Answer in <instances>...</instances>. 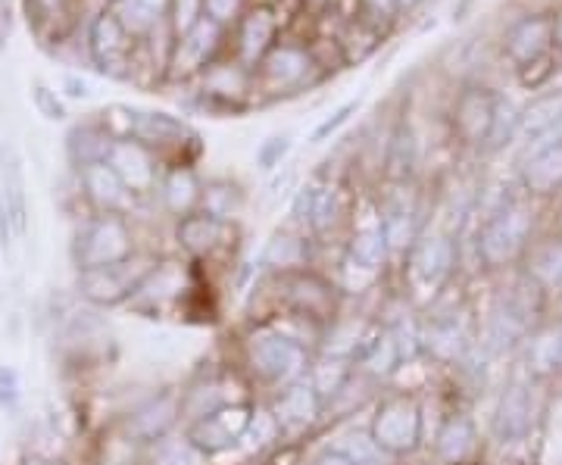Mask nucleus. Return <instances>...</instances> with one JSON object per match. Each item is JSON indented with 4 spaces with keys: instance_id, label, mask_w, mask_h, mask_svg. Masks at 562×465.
<instances>
[{
    "instance_id": "f257e3e1",
    "label": "nucleus",
    "mask_w": 562,
    "mask_h": 465,
    "mask_svg": "<svg viewBox=\"0 0 562 465\" xmlns=\"http://www.w3.org/2000/svg\"><path fill=\"white\" fill-rule=\"evenodd\" d=\"M254 79H257V103H276L301 98L331 76L322 66L313 41L284 32L279 44L266 54V60L257 66Z\"/></svg>"
},
{
    "instance_id": "f03ea898",
    "label": "nucleus",
    "mask_w": 562,
    "mask_h": 465,
    "mask_svg": "<svg viewBox=\"0 0 562 465\" xmlns=\"http://www.w3.org/2000/svg\"><path fill=\"white\" fill-rule=\"evenodd\" d=\"M244 363L250 365L254 378L262 385H291L303 378L310 356L306 347L284 334L279 328H260L244 344Z\"/></svg>"
},
{
    "instance_id": "7ed1b4c3",
    "label": "nucleus",
    "mask_w": 562,
    "mask_h": 465,
    "mask_svg": "<svg viewBox=\"0 0 562 465\" xmlns=\"http://www.w3.org/2000/svg\"><path fill=\"white\" fill-rule=\"evenodd\" d=\"M535 209L519 197L503 201L479 228V257L487 265L513 263L531 241Z\"/></svg>"
},
{
    "instance_id": "20e7f679",
    "label": "nucleus",
    "mask_w": 562,
    "mask_h": 465,
    "mask_svg": "<svg viewBox=\"0 0 562 465\" xmlns=\"http://www.w3.org/2000/svg\"><path fill=\"white\" fill-rule=\"evenodd\" d=\"M284 32L288 20L281 16L279 0H254L238 25L228 32V54L257 72V66L266 60V54L279 44Z\"/></svg>"
},
{
    "instance_id": "39448f33",
    "label": "nucleus",
    "mask_w": 562,
    "mask_h": 465,
    "mask_svg": "<svg viewBox=\"0 0 562 465\" xmlns=\"http://www.w3.org/2000/svg\"><path fill=\"white\" fill-rule=\"evenodd\" d=\"M501 60L519 72L531 63L543 60L553 54V16L550 7H525L519 16L503 25L501 38H497Z\"/></svg>"
},
{
    "instance_id": "423d86ee",
    "label": "nucleus",
    "mask_w": 562,
    "mask_h": 465,
    "mask_svg": "<svg viewBox=\"0 0 562 465\" xmlns=\"http://www.w3.org/2000/svg\"><path fill=\"white\" fill-rule=\"evenodd\" d=\"M135 257L132 225L120 213H98L76 238V265L79 272L125 263Z\"/></svg>"
},
{
    "instance_id": "0eeeda50",
    "label": "nucleus",
    "mask_w": 562,
    "mask_h": 465,
    "mask_svg": "<svg viewBox=\"0 0 562 465\" xmlns=\"http://www.w3.org/2000/svg\"><path fill=\"white\" fill-rule=\"evenodd\" d=\"M88 57L106 79L132 81L138 72V41L132 38L110 10H98L88 25Z\"/></svg>"
},
{
    "instance_id": "6e6552de",
    "label": "nucleus",
    "mask_w": 562,
    "mask_h": 465,
    "mask_svg": "<svg viewBox=\"0 0 562 465\" xmlns=\"http://www.w3.org/2000/svg\"><path fill=\"white\" fill-rule=\"evenodd\" d=\"M225 54H228V32L203 16L191 32H184L181 38H172L169 66H166V81L194 84V81L201 79L203 69L213 66Z\"/></svg>"
},
{
    "instance_id": "1a4fd4ad",
    "label": "nucleus",
    "mask_w": 562,
    "mask_h": 465,
    "mask_svg": "<svg viewBox=\"0 0 562 465\" xmlns=\"http://www.w3.org/2000/svg\"><path fill=\"white\" fill-rule=\"evenodd\" d=\"M369 434L387 456L416 453L422 444V406L409 394L384 397L382 404L375 406Z\"/></svg>"
},
{
    "instance_id": "9d476101",
    "label": "nucleus",
    "mask_w": 562,
    "mask_h": 465,
    "mask_svg": "<svg viewBox=\"0 0 562 465\" xmlns=\"http://www.w3.org/2000/svg\"><path fill=\"white\" fill-rule=\"evenodd\" d=\"M497 101H501V94L494 88H487L484 81L460 84V91L453 94V106H450V128L462 147H475V150L487 147L494 116H497Z\"/></svg>"
},
{
    "instance_id": "9b49d317",
    "label": "nucleus",
    "mask_w": 562,
    "mask_h": 465,
    "mask_svg": "<svg viewBox=\"0 0 562 465\" xmlns=\"http://www.w3.org/2000/svg\"><path fill=\"white\" fill-rule=\"evenodd\" d=\"M29 231V197H25V175L22 160L13 144H0V247Z\"/></svg>"
},
{
    "instance_id": "f8f14e48",
    "label": "nucleus",
    "mask_w": 562,
    "mask_h": 465,
    "mask_svg": "<svg viewBox=\"0 0 562 465\" xmlns=\"http://www.w3.org/2000/svg\"><path fill=\"white\" fill-rule=\"evenodd\" d=\"M154 265L157 263H140L138 257H132L125 263L79 272V294L85 300H91V304L98 306L125 304L128 297L138 294L140 282L150 275Z\"/></svg>"
},
{
    "instance_id": "ddd939ff",
    "label": "nucleus",
    "mask_w": 562,
    "mask_h": 465,
    "mask_svg": "<svg viewBox=\"0 0 562 465\" xmlns=\"http://www.w3.org/2000/svg\"><path fill=\"white\" fill-rule=\"evenodd\" d=\"M250 419H254V406L228 404L216 409V412H210V416H203V419H194L184 431V438L206 456H220L225 450L241 444Z\"/></svg>"
},
{
    "instance_id": "4468645a",
    "label": "nucleus",
    "mask_w": 562,
    "mask_h": 465,
    "mask_svg": "<svg viewBox=\"0 0 562 465\" xmlns=\"http://www.w3.org/2000/svg\"><path fill=\"white\" fill-rule=\"evenodd\" d=\"M419 194L409 184H391V191L384 194L382 206H379V223H382L384 238L391 247V257L413 250V243L419 241Z\"/></svg>"
},
{
    "instance_id": "2eb2a0df",
    "label": "nucleus",
    "mask_w": 562,
    "mask_h": 465,
    "mask_svg": "<svg viewBox=\"0 0 562 465\" xmlns=\"http://www.w3.org/2000/svg\"><path fill=\"white\" fill-rule=\"evenodd\" d=\"M279 284H284V300L288 306L306 319V322H322V319H335L338 313V287L325 282L322 275L310 272V269H297V272H284L279 275Z\"/></svg>"
},
{
    "instance_id": "dca6fc26",
    "label": "nucleus",
    "mask_w": 562,
    "mask_h": 465,
    "mask_svg": "<svg viewBox=\"0 0 562 465\" xmlns=\"http://www.w3.org/2000/svg\"><path fill=\"white\" fill-rule=\"evenodd\" d=\"M106 162L120 172V179L125 182V188L135 194V197H147L160 188L162 169L166 162L160 160V154H154L150 147H144L135 138H120L113 144Z\"/></svg>"
},
{
    "instance_id": "f3484780",
    "label": "nucleus",
    "mask_w": 562,
    "mask_h": 465,
    "mask_svg": "<svg viewBox=\"0 0 562 465\" xmlns=\"http://www.w3.org/2000/svg\"><path fill=\"white\" fill-rule=\"evenodd\" d=\"M519 179L531 197H553L562 191V138L550 135L528 144L519 162Z\"/></svg>"
},
{
    "instance_id": "a211bd4d",
    "label": "nucleus",
    "mask_w": 562,
    "mask_h": 465,
    "mask_svg": "<svg viewBox=\"0 0 562 465\" xmlns=\"http://www.w3.org/2000/svg\"><path fill=\"white\" fill-rule=\"evenodd\" d=\"M81 188H85V197L91 201V206L98 213H120L125 216L132 206H135V194L125 188V182L120 179V172L110 166V162H91L79 169Z\"/></svg>"
},
{
    "instance_id": "6ab92c4d",
    "label": "nucleus",
    "mask_w": 562,
    "mask_h": 465,
    "mask_svg": "<svg viewBox=\"0 0 562 465\" xmlns=\"http://www.w3.org/2000/svg\"><path fill=\"white\" fill-rule=\"evenodd\" d=\"M181 416V394L176 390H162L157 397H150L147 404L138 406L128 419V434L138 444H157L162 438H169V428L179 422Z\"/></svg>"
},
{
    "instance_id": "aec40b11",
    "label": "nucleus",
    "mask_w": 562,
    "mask_h": 465,
    "mask_svg": "<svg viewBox=\"0 0 562 465\" xmlns=\"http://www.w3.org/2000/svg\"><path fill=\"white\" fill-rule=\"evenodd\" d=\"M232 235V223H222L216 216H210L206 209L188 213L176 219V241L184 253H191L194 260L213 257L225 247V238Z\"/></svg>"
},
{
    "instance_id": "412c9836",
    "label": "nucleus",
    "mask_w": 562,
    "mask_h": 465,
    "mask_svg": "<svg viewBox=\"0 0 562 465\" xmlns=\"http://www.w3.org/2000/svg\"><path fill=\"white\" fill-rule=\"evenodd\" d=\"M157 194H160L162 209H166L172 219H181V216L201 209L203 179L198 175L194 166H166Z\"/></svg>"
},
{
    "instance_id": "4be33fe9",
    "label": "nucleus",
    "mask_w": 562,
    "mask_h": 465,
    "mask_svg": "<svg viewBox=\"0 0 562 465\" xmlns=\"http://www.w3.org/2000/svg\"><path fill=\"white\" fill-rule=\"evenodd\" d=\"M419 166V138L413 132V125L406 120L394 122V128L387 132L382 157V175L387 184H409Z\"/></svg>"
},
{
    "instance_id": "5701e85b",
    "label": "nucleus",
    "mask_w": 562,
    "mask_h": 465,
    "mask_svg": "<svg viewBox=\"0 0 562 465\" xmlns=\"http://www.w3.org/2000/svg\"><path fill=\"white\" fill-rule=\"evenodd\" d=\"M409 260H413L416 279L435 287L450 275V269L457 263V243L450 235H419V241L409 250Z\"/></svg>"
},
{
    "instance_id": "b1692460",
    "label": "nucleus",
    "mask_w": 562,
    "mask_h": 465,
    "mask_svg": "<svg viewBox=\"0 0 562 465\" xmlns=\"http://www.w3.org/2000/svg\"><path fill=\"white\" fill-rule=\"evenodd\" d=\"M322 400L316 385L310 378H297L291 385L281 387V394L272 404V416L279 419L281 428H306L319 419Z\"/></svg>"
},
{
    "instance_id": "393cba45",
    "label": "nucleus",
    "mask_w": 562,
    "mask_h": 465,
    "mask_svg": "<svg viewBox=\"0 0 562 465\" xmlns=\"http://www.w3.org/2000/svg\"><path fill=\"white\" fill-rule=\"evenodd\" d=\"M353 216V201H350V191L341 182H331V179H322L319 194L313 203V213H310V235L313 238H328L341 228L347 219Z\"/></svg>"
},
{
    "instance_id": "a878e982",
    "label": "nucleus",
    "mask_w": 562,
    "mask_h": 465,
    "mask_svg": "<svg viewBox=\"0 0 562 465\" xmlns=\"http://www.w3.org/2000/svg\"><path fill=\"white\" fill-rule=\"evenodd\" d=\"M331 38L338 41V47H341L344 63H347V66H360V63L369 60L372 54H379V50H382V44L391 38V35L382 32L379 25H372V22L353 16V20L338 22V25L331 29Z\"/></svg>"
},
{
    "instance_id": "bb28decb",
    "label": "nucleus",
    "mask_w": 562,
    "mask_h": 465,
    "mask_svg": "<svg viewBox=\"0 0 562 465\" xmlns=\"http://www.w3.org/2000/svg\"><path fill=\"white\" fill-rule=\"evenodd\" d=\"M387 260H391V247L379 223V213L372 223L353 225V235L347 241V265L362 269V272H379Z\"/></svg>"
},
{
    "instance_id": "cd10ccee",
    "label": "nucleus",
    "mask_w": 562,
    "mask_h": 465,
    "mask_svg": "<svg viewBox=\"0 0 562 465\" xmlns=\"http://www.w3.org/2000/svg\"><path fill=\"white\" fill-rule=\"evenodd\" d=\"M116 138L110 135V128L101 120L94 122H79L69 138H66V150H69V160L76 162L79 169L91 166V162H106L110 150H113Z\"/></svg>"
},
{
    "instance_id": "c85d7f7f",
    "label": "nucleus",
    "mask_w": 562,
    "mask_h": 465,
    "mask_svg": "<svg viewBox=\"0 0 562 465\" xmlns=\"http://www.w3.org/2000/svg\"><path fill=\"white\" fill-rule=\"evenodd\" d=\"M531 428V397L522 385L506 387L497 406V419H494V431L503 444L506 441H522Z\"/></svg>"
},
{
    "instance_id": "c756f323",
    "label": "nucleus",
    "mask_w": 562,
    "mask_h": 465,
    "mask_svg": "<svg viewBox=\"0 0 562 465\" xmlns=\"http://www.w3.org/2000/svg\"><path fill=\"white\" fill-rule=\"evenodd\" d=\"M262 269H272V272H297L310 265V238L306 235H291V231H279L272 241L262 247L260 253Z\"/></svg>"
},
{
    "instance_id": "7c9ffc66",
    "label": "nucleus",
    "mask_w": 562,
    "mask_h": 465,
    "mask_svg": "<svg viewBox=\"0 0 562 465\" xmlns=\"http://www.w3.org/2000/svg\"><path fill=\"white\" fill-rule=\"evenodd\" d=\"M247 194L238 182L232 179H210L203 182V201L201 209H206L210 216H216L222 223H235L241 216Z\"/></svg>"
},
{
    "instance_id": "2f4dec72",
    "label": "nucleus",
    "mask_w": 562,
    "mask_h": 465,
    "mask_svg": "<svg viewBox=\"0 0 562 465\" xmlns=\"http://www.w3.org/2000/svg\"><path fill=\"white\" fill-rule=\"evenodd\" d=\"M438 456H441L447 465H462L472 453H475V428L469 419H450L447 426L441 428L438 434Z\"/></svg>"
},
{
    "instance_id": "473e14b6",
    "label": "nucleus",
    "mask_w": 562,
    "mask_h": 465,
    "mask_svg": "<svg viewBox=\"0 0 562 465\" xmlns=\"http://www.w3.org/2000/svg\"><path fill=\"white\" fill-rule=\"evenodd\" d=\"M403 363L401 356V347H397V338H394V331H382L375 341H369L366 344V353H362V365L372 372V375H379V378H387L397 365Z\"/></svg>"
},
{
    "instance_id": "72a5a7b5",
    "label": "nucleus",
    "mask_w": 562,
    "mask_h": 465,
    "mask_svg": "<svg viewBox=\"0 0 562 465\" xmlns=\"http://www.w3.org/2000/svg\"><path fill=\"white\" fill-rule=\"evenodd\" d=\"M210 456L201 453L188 438H162L150 444V465H206Z\"/></svg>"
},
{
    "instance_id": "f704fd0d",
    "label": "nucleus",
    "mask_w": 562,
    "mask_h": 465,
    "mask_svg": "<svg viewBox=\"0 0 562 465\" xmlns=\"http://www.w3.org/2000/svg\"><path fill=\"white\" fill-rule=\"evenodd\" d=\"M519 132H522V110L509 101V98H501V101H497L494 128H491V138H487V147H484V150L494 154V150L509 147V144L519 138Z\"/></svg>"
},
{
    "instance_id": "c9c22d12",
    "label": "nucleus",
    "mask_w": 562,
    "mask_h": 465,
    "mask_svg": "<svg viewBox=\"0 0 562 465\" xmlns=\"http://www.w3.org/2000/svg\"><path fill=\"white\" fill-rule=\"evenodd\" d=\"M344 456L350 460L353 465H387L391 463V456L384 453L382 446L372 441V434L369 431H350L347 438H344Z\"/></svg>"
},
{
    "instance_id": "e433bc0d",
    "label": "nucleus",
    "mask_w": 562,
    "mask_h": 465,
    "mask_svg": "<svg viewBox=\"0 0 562 465\" xmlns=\"http://www.w3.org/2000/svg\"><path fill=\"white\" fill-rule=\"evenodd\" d=\"M357 16L372 22V25H379L387 35H394V29L403 22L401 3L397 0H357Z\"/></svg>"
},
{
    "instance_id": "4c0bfd02",
    "label": "nucleus",
    "mask_w": 562,
    "mask_h": 465,
    "mask_svg": "<svg viewBox=\"0 0 562 465\" xmlns=\"http://www.w3.org/2000/svg\"><path fill=\"white\" fill-rule=\"evenodd\" d=\"M281 426L279 419L272 416V409H254V419H250V426L244 431L241 444L247 450H262V446H269L272 441H279Z\"/></svg>"
},
{
    "instance_id": "58836bf2",
    "label": "nucleus",
    "mask_w": 562,
    "mask_h": 465,
    "mask_svg": "<svg viewBox=\"0 0 562 465\" xmlns=\"http://www.w3.org/2000/svg\"><path fill=\"white\" fill-rule=\"evenodd\" d=\"M360 110H362L360 98H353V101H344L341 106H335V110H331V113H328V116H325V120H322L319 125H316V128L310 132V144L331 141V138H335V135H338L344 125L353 120V116H357Z\"/></svg>"
},
{
    "instance_id": "ea45409f",
    "label": "nucleus",
    "mask_w": 562,
    "mask_h": 465,
    "mask_svg": "<svg viewBox=\"0 0 562 465\" xmlns=\"http://www.w3.org/2000/svg\"><path fill=\"white\" fill-rule=\"evenodd\" d=\"M291 147H294L291 132H276V135L262 138L260 147H257V166H260L262 172H276L284 162V157L291 154Z\"/></svg>"
},
{
    "instance_id": "a19ab883",
    "label": "nucleus",
    "mask_w": 562,
    "mask_h": 465,
    "mask_svg": "<svg viewBox=\"0 0 562 465\" xmlns=\"http://www.w3.org/2000/svg\"><path fill=\"white\" fill-rule=\"evenodd\" d=\"M169 32L172 38H181L203 20V0H169Z\"/></svg>"
},
{
    "instance_id": "79ce46f5",
    "label": "nucleus",
    "mask_w": 562,
    "mask_h": 465,
    "mask_svg": "<svg viewBox=\"0 0 562 465\" xmlns=\"http://www.w3.org/2000/svg\"><path fill=\"white\" fill-rule=\"evenodd\" d=\"M562 60L557 54H550V57H543V60L531 63V66H525L516 72V79L522 84L525 91H543L550 81L557 79V72H560Z\"/></svg>"
},
{
    "instance_id": "37998d69",
    "label": "nucleus",
    "mask_w": 562,
    "mask_h": 465,
    "mask_svg": "<svg viewBox=\"0 0 562 465\" xmlns=\"http://www.w3.org/2000/svg\"><path fill=\"white\" fill-rule=\"evenodd\" d=\"M250 3L254 0H203V16L222 25L225 32H232L238 25V20L247 13Z\"/></svg>"
},
{
    "instance_id": "c03bdc74",
    "label": "nucleus",
    "mask_w": 562,
    "mask_h": 465,
    "mask_svg": "<svg viewBox=\"0 0 562 465\" xmlns=\"http://www.w3.org/2000/svg\"><path fill=\"white\" fill-rule=\"evenodd\" d=\"M535 275L547 284L562 282V243H547L535 253Z\"/></svg>"
},
{
    "instance_id": "a18cd8bd",
    "label": "nucleus",
    "mask_w": 562,
    "mask_h": 465,
    "mask_svg": "<svg viewBox=\"0 0 562 465\" xmlns=\"http://www.w3.org/2000/svg\"><path fill=\"white\" fill-rule=\"evenodd\" d=\"M32 101H35V110H38L44 120L63 122L66 116H69L60 94H57L54 88H47L44 81H35V84H32Z\"/></svg>"
},
{
    "instance_id": "49530a36",
    "label": "nucleus",
    "mask_w": 562,
    "mask_h": 465,
    "mask_svg": "<svg viewBox=\"0 0 562 465\" xmlns=\"http://www.w3.org/2000/svg\"><path fill=\"white\" fill-rule=\"evenodd\" d=\"M22 404V378L16 368L0 365V409L3 412H16Z\"/></svg>"
},
{
    "instance_id": "de8ad7c7",
    "label": "nucleus",
    "mask_w": 562,
    "mask_h": 465,
    "mask_svg": "<svg viewBox=\"0 0 562 465\" xmlns=\"http://www.w3.org/2000/svg\"><path fill=\"white\" fill-rule=\"evenodd\" d=\"M63 94L72 98V101H88L94 91H91V84L81 79V76H72V72H69V76H63Z\"/></svg>"
},
{
    "instance_id": "09e8293b",
    "label": "nucleus",
    "mask_w": 562,
    "mask_h": 465,
    "mask_svg": "<svg viewBox=\"0 0 562 465\" xmlns=\"http://www.w3.org/2000/svg\"><path fill=\"white\" fill-rule=\"evenodd\" d=\"M550 16H553V54L562 60V0L553 3Z\"/></svg>"
},
{
    "instance_id": "8fccbe9b",
    "label": "nucleus",
    "mask_w": 562,
    "mask_h": 465,
    "mask_svg": "<svg viewBox=\"0 0 562 465\" xmlns=\"http://www.w3.org/2000/svg\"><path fill=\"white\" fill-rule=\"evenodd\" d=\"M401 3V13H403V20H409V16H416L419 13L422 7L428 3V0H397Z\"/></svg>"
},
{
    "instance_id": "3c124183",
    "label": "nucleus",
    "mask_w": 562,
    "mask_h": 465,
    "mask_svg": "<svg viewBox=\"0 0 562 465\" xmlns=\"http://www.w3.org/2000/svg\"><path fill=\"white\" fill-rule=\"evenodd\" d=\"M25 465H66V463H60V460H29Z\"/></svg>"
},
{
    "instance_id": "603ef678",
    "label": "nucleus",
    "mask_w": 562,
    "mask_h": 465,
    "mask_svg": "<svg viewBox=\"0 0 562 465\" xmlns=\"http://www.w3.org/2000/svg\"><path fill=\"white\" fill-rule=\"evenodd\" d=\"M3 44H7V22L0 20V50H3Z\"/></svg>"
},
{
    "instance_id": "864d4df0",
    "label": "nucleus",
    "mask_w": 562,
    "mask_h": 465,
    "mask_svg": "<svg viewBox=\"0 0 562 465\" xmlns=\"http://www.w3.org/2000/svg\"><path fill=\"white\" fill-rule=\"evenodd\" d=\"M110 3H113V0H101V10H106V7H110Z\"/></svg>"
},
{
    "instance_id": "5fc2aeb1",
    "label": "nucleus",
    "mask_w": 562,
    "mask_h": 465,
    "mask_svg": "<svg viewBox=\"0 0 562 465\" xmlns=\"http://www.w3.org/2000/svg\"><path fill=\"white\" fill-rule=\"evenodd\" d=\"M557 334H560V347H562V325H560V328H557Z\"/></svg>"
},
{
    "instance_id": "6e6d98bb",
    "label": "nucleus",
    "mask_w": 562,
    "mask_h": 465,
    "mask_svg": "<svg viewBox=\"0 0 562 465\" xmlns=\"http://www.w3.org/2000/svg\"><path fill=\"white\" fill-rule=\"evenodd\" d=\"M553 3H560V0H553Z\"/></svg>"
}]
</instances>
